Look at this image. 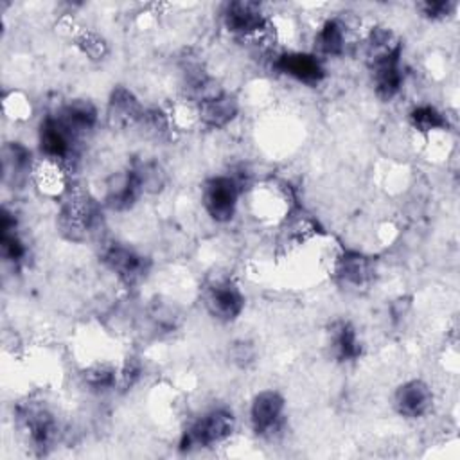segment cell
I'll use <instances>...</instances> for the list:
<instances>
[{"label": "cell", "instance_id": "obj_1", "mask_svg": "<svg viewBox=\"0 0 460 460\" xmlns=\"http://www.w3.org/2000/svg\"><path fill=\"white\" fill-rule=\"evenodd\" d=\"M101 221V210L93 198L84 192L70 194L59 210L58 225L61 234L70 241H84L95 232Z\"/></svg>", "mask_w": 460, "mask_h": 460}, {"label": "cell", "instance_id": "obj_2", "mask_svg": "<svg viewBox=\"0 0 460 460\" xmlns=\"http://www.w3.org/2000/svg\"><path fill=\"white\" fill-rule=\"evenodd\" d=\"M235 429V417L226 408H216L194 420L181 435L180 447L190 451L194 447H210L225 442Z\"/></svg>", "mask_w": 460, "mask_h": 460}, {"label": "cell", "instance_id": "obj_3", "mask_svg": "<svg viewBox=\"0 0 460 460\" xmlns=\"http://www.w3.org/2000/svg\"><path fill=\"white\" fill-rule=\"evenodd\" d=\"M201 298L207 313L223 323L237 320L244 309V295L228 277H216L208 280L203 288Z\"/></svg>", "mask_w": 460, "mask_h": 460}, {"label": "cell", "instance_id": "obj_4", "mask_svg": "<svg viewBox=\"0 0 460 460\" xmlns=\"http://www.w3.org/2000/svg\"><path fill=\"white\" fill-rule=\"evenodd\" d=\"M241 183L234 176H212L201 187V203L216 223H228L237 210Z\"/></svg>", "mask_w": 460, "mask_h": 460}, {"label": "cell", "instance_id": "obj_5", "mask_svg": "<svg viewBox=\"0 0 460 460\" xmlns=\"http://www.w3.org/2000/svg\"><path fill=\"white\" fill-rule=\"evenodd\" d=\"M18 420L29 437V442L40 453H47L58 440V420L43 404L29 401L18 408Z\"/></svg>", "mask_w": 460, "mask_h": 460}, {"label": "cell", "instance_id": "obj_6", "mask_svg": "<svg viewBox=\"0 0 460 460\" xmlns=\"http://www.w3.org/2000/svg\"><path fill=\"white\" fill-rule=\"evenodd\" d=\"M38 140L41 155L54 167L66 165L75 156L77 138L65 128L58 115H47L41 120Z\"/></svg>", "mask_w": 460, "mask_h": 460}, {"label": "cell", "instance_id": "obj_7", "mask_svg": "<svg viewBox=\"0 0 460 460\" xmlns=\"http://www.w3.org/2000/svg\"><path fill=\"white\" fill-rule=\"evenodd\" d=\"M101 261L126 286H135V284L142 282L151 266V262L146 255H142L135 248L122 244V243L108 244L102 250Z\"/></svg>", "mask_w": 460, "mask_h": 460}, {"label": "cell", "instance_id": "obj_8", "mask_svg": "<svg viewBox=\"0 0 460 460\" xmlns=\"http://www.w3.org/2000/svg\"><path fill=\"white\" fill-rule=\"evenodd\" d=\"M286 411V399L277 390H261L253 395L250 404V424L255 435L273 437L282 422Z\"/></svg>", "mask_w": 460, "mask_h": 460}, {"label": "cell", "instance_id": "obj_9", "mask_svg": "<svg viewBox=\"0 0 460 460\" xmlns=\"http://www.w3.org/2000/svg\"><path fill=\"white\" fill-rule=\"evenodd\" d=\"M334 277L347 289H365L376 277V261L356 250H343L334 261Z\"/></svg>", "mask_w": 460, "mask_h": 460}, {"label": "cell", "instance_id": "obj_10", "mask_svg": "<svg viewBox=\"0 0 460 460\" xmlns=\"http://www.w3.org/2000/svg\"><path fill=\"white\" fill-rule=\"evenodd\" d=\"M223 23L230 34L252 38L266 29V16L261 4L252 0H234L223 9Z\"/></svg>", "mask_w": 460, "mask_h": 460}, {"label": "cell", "instance_id": "obj_11", "mask_svg": "<svg viewBox=\"0 0 460 460\" xmlns=\"http://www.w3.org/2000/svg\"><path fill=\"white\" fill-rule=\"evenodd\" d=\"M273 66L280 74L307 86H316L325 77V68L320 58L311 52H300V50L282 52L277 56Z\"/></svg>", "mask_w": 460, "mask_h": 460}, {"label": "cell", "instance_id": "obj_12", "mask_svg": "<svg viewBox=\"0 0 460 460\" xmlns=\"http://www.w3.org/2000/svg\"><path fill=\"white\" fill-rule=\"evenodd\" d=\"M435 395L429 385L422 379L404 381L395 388L394 408L404 419H420L433 406Z\"/></svg>", "mask_w": 460, "mask_h": 460}, {"label": "cell", "instance_id": "obj_13", "mask_svg": "<svg viewBox=\"0 0 460 460\" xmlns=\"http://www.w3.org/2000/svg\"><path fill=\"white\" fill-rule=\"evenodd\" d=\"M402 56V41L401 38L388 27H372L365 36V58L368 68L401 61Z\"/></svg>", "mask_w": 460, "mask_h": 460}, {"label": "cell", "instance_id": "obj_14", "mask_svg": "<svg viewBox=\"0 0 460 460\" xmlns=\"http://www.w3.org/2000/svg\"><path fill=\"white\" fill-rule=\"evenodd\" d=\"M140 194H142V187L131 167L126 171L113 172L106 180L104 203L111 210H117V212L129 210L137 203Z\"/></svg>", "mask_w": 460, "mask_h": 460}, {"label": "cell", "instance_id": "obj_15", "mask_svg": "<svg viewBox=\"0 0 460 460\" xmlns=\"http://www.w3.org/2000/svg\"><path fill=\"white\" fill-rule=\"evenodd\" d=\"M327 345H329L331 356L340 363L356 361L363 352V345L358 336V331L347 320H336L331 323L327 331Z\"/></svg>", "mask_w": 460, "mask_h": 460}, {"label": "cell", "instance_id": "obj_16", "mask_svg": "<svg viewBox=\"0 0 460 460\" xmlns=\"http://www.w3.org/2000/svg\"><path fill=\"white\" fill-rule=\"evenodd\" d=\"M144 110L146 108L133 95L131 90H128L126 86H117L110 93L106 115H108V122L113 128L124 129L129 126H137Z\"/></svg>", "mask_w": 460, "mask_h": 460}, {"label": "cell", "instance_id": "obj_17", "mask_svg": "<svg viewBox=\"0 0 460 460\" xmlns=\"http://www.w3.org/2000/svg\"><path fill=\"white\" fill-rule=\"evenodd\" d=\"M56 115L77 140L90 133L99 120V111L88 99H74L66 102Z\"/></svg>", "mask_w": 460, "mask_h": 460}, {"label": "cell", "instance_id": "obj_18", "mask_svg": "<svg viewBox=\"0 0 460 460\" xmlns=\"http://www.w3.org/2000/svg\"><path fill=\"white\" fill-rule=\"evenodd\" d=\"M31 171H32V155L23 144L9 142L7 146H4L2 172H4L5 183L13 187H20L29 180Z\"/></svg>", "mask_w": 460, "mask_h": 460}, {"label": "cell", "instance_id": "obj_19", "mask_svg": "<svg viewBox=\"0 0 460 460\" xmlns=\"http://www.w3.org/2000/svg\"><path fill=\"white\" fill-rule=\"evenodd\" d=\"M239 113L237 99L226 92L198 104V119L210 129H221L228 126Z\"/></svg>", "mask_w": 460, "mask_h": 460}, {"label": "cell", "instance_id": "obj_20", "mask_svg": "<svg viewBox=\"0 0 460 460\" xmlns=\"http://www.w3.org/2000/svg\"><path fill=\"white\" fill-rule=\"evenodd\" d=\"M370 74H372L374 92L381 101L390 102L392 99H395L399 95L402 83H404L401 61H392V63L374 66V68H370Z\"/></svg>", "mask_w": 460, "mask_h": 460}, {"label": "cell", "instance_id": "obj_21", "mask_svg": "<svg viewBox=\"0 0 460 460\" xmlns=\"http://www.w3.org/2000/svg\"><path fill=\"white\" fill-rule=\"evenodd\" d=\"M0 252L4 261L11 264H20L27 255L25 243L16 232L14 214H11L7 208L2 210L0 217Z\"/></svg>", "mask_w": 460, "mask_h": 460}, {"label": "cell", "instance_id": "obj_22", "mask_svg": "<svg viewBox=\"0 0 460 460\" xmlns=\"http://www.w3.org/2000/svg\"><path fill=\"white\" fill-rule=\"evenodd\" d=\"M314 45L323 56H341L347 45V25L338 18L325 20L314 36Z\"/></svg>", "mask_w": 460, "mask_h": 460}, {"label": "cell", "instance_id": "obj_23", "mask_svg": "<svg viewBox=\"0 0 460 460\" xmlns=\"http://www.w3.org/2000/svg\"><path fill=\"white\" fill-rule=\"evenodd\" d=\"M408 120L411 124L413 129H417L419 133H431V131H440V129H447V117L435 106L431 104H419L415 108H411V111L408 113Z\"/></svg>", "mask_w": 460, "mask_h": 460}, {"label": "cell", "instance_id": "obj_24", "mask_svg": "<svg viewBox=\"0 0 460 460\" xmlns=\"http://www.w3.org/2000/svg\"><path fill=\"white\" fill-rule=\"evenodd\" d=\"M117 376L119 370L111 363L99 361L84 370L83 379L92 392H108L117 388Z\"/></svg>", "mask_w": 460, "mask_h": 460}, {"label": "cell", "instance_id": "obj_25", "mask_svg": "<svg viewBox=\"0 0 460 460\" xmlns=\"http://www.w3.org/2000/svg\"><path fill=\"white\" fill-rule=\"evenodd\" d=\"M131 169L135 171L138 181H140V187H142V192H149V194H155V192H160L165 185V174L162 171V167L153 162V160H142V162H137L131 165Z\"/></svg>", "mask_w": 460, "mask_h": 460}, {"label": "cell", "instance_id": "obj_26", "mask_svg": "<svg viewBox=\"0 0 460 460\" xmlns=\"http://www.w3.org/2000/svg\"><path fill=\"white\" fill-rule=\"evenodd\" d=\"M137 126L142 129V133L147 138H155V140H160V138H164L169 133V119L158 108L144 110V113H142V117H140Z\"/></svg>", "mask_w": 460, "mask_h": 460}, {"label": "cell", "instance_id": "obj_27", "mask_svg": "<svg viewBox=\"0 0 460 460\" xmlns=\"http://www.w3.org/2000/svg\"><path fill=\"white\" fill-rule=\"evenodd\" d=\"M149 320L153 322L155 329H160L164 332H171L178 327L180 323V313L178 309L172 305V304H167V302H155L151 307H149V313H147Z\"/></svg>", "mask_w": 460, "mask_h": 460}, {"label": "cell", "instance_id": "obj_28", "mask_svg": "<svg viewBox=\"0 0 460 460\" xmlns=\"http://www.w3.org/2000/svg\"><path fill=\"white\" fill-rule=\"evenodd\" d=\"M458 2L455 0H424L417 4V11L429 22L449 20L456 13Z\"/></svg>", "mask_w": 460, "mask_h": 460}, {"label": "cell", "instance_id": "obj_29", "mask_svg": "<svg viewBox=\"0 0 460 460\" xmlns=\"http://www.w3.org/2000/svg\"><path fill=\"white\" fill-rule=\"evenodd\" d=\"M75 45L79 47V50L90 58V59H102L108 52V45L104 41V38H101L95 32L90 31H83L77 38H75Z\"/></svg>", "mask_w": 460, "mask_h": 460}, {"label": "cell", "instance_id": "obj_30", "mask_svg": "<svg viewBox=\"0 0 460 460\" xmlns=\"http://www.w3.org/2000/svg\"><path fill=\"white\" fill-rule=\"evenodd\" d=\"M140 372H142V365L137 358H128L124 361V365L119 368V376H117V388H122V390H128L131 388L138 377H140Z\"/></svg>", "mask_w": 460, "mask_h": 460}, {"label": "cell", "instance_id": "obj_31", "mask_svg": "<svg viewBox=\"0 0 460 460\" xmlns=\"http://www.w3.org/2000/svg\"><path fill=\"white\" fill-rule=\"evenodd\" d=\"M230 356H232V361L239 367H248L253 359H255V349L250 341H235L232 345V350H230Z\"/></svg>", "mask_w": 460, "mask_h": 460}]
</instances>
